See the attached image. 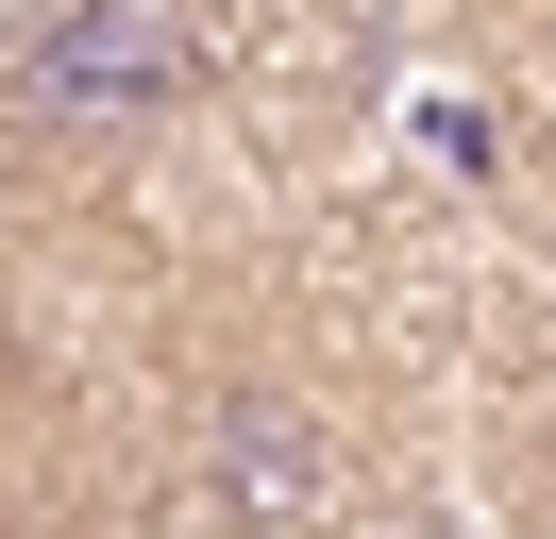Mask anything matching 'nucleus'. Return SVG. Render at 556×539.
Wrapping results in <instances>:
<instances>
[{"label":"nucleus","mask_w":556,"mask_h":539,"mask_svg":"<svg viewBox=\"0 0 556 539\" xmlns=\"http://www.w3.org/2000/svg\"><path fill=\"white\" fill-rule=\"evenodd\" d=\"M186 85H203L186 0H51L35 51H17V118L68 135V152H136V135H169Z\"/></svg>","instance_id":"f257e3e1"}]
</instances>
